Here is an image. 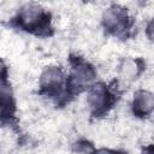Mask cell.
Instances as JSON below:
<instances>
[{"label": "cell", "mask_w": 154, "mask_h": 154, "mask_svg": "<svg viewBox=\"0 0 154 154\" xmlns=\"http://www.w3.org/2000/svg\"><path fill=\"white\" fill-rule=\"evenodd\" d=\"M144 32H146L148 40L152 41L153 40V20L152 19H149V22L147 23V25L144 28Z\"/></svg>", "instance_id": "cell-12"}, {"label": "cell", "mask_w": 154, "mask_h": 154, "mask_svg": "<svg viewBox=\"0 0 154 154\" xmlns=\"http://www.w3.org/2000/svg\"><path fill=\"white\" fill-rule=\"evenodd\" d=\"M69 71L66 73L65 95L67 105L72 102L81 94L87 90L97 81V69L83 55L70 53L67 57Z\"/></svg>", "instance_id": "cell-2"}, {"label": "cell", "mask_w": 154, "mask_h": 154, "mask_svg": "<svg viewBox=\"0 0 154 154\" xmlns=\"http://www.w3.org/2000/svg\"><path fill=\"white\" fill-rule=\"evenodd\" d=\"M124 89L116 79L112 82L96 81L87 90V107L91 119L99 120L111 113L118 103Z\"/></svg>", "instance_id": "cell-3"}, {"label": "cell", "mask_w": 154, "mask_h": 154, "mask_svg": "<svg viewBox=\"0 0 154 154\" xmlns=\"http://www.w3.org/2000/svg\"><path fill=\"white\" fill-rule=\"evenodd\" d=\"M131 113L135 118L146 120L149 119L154 111V95L148 89H137L131 99L130 103Z\"/></svg>", "instance_id": "cell-8"}, {"label": "cell", "mask_w": 154, "mask_h": 154, "mask_svg": "<svg viewBox=\"0 0 154 154\" xmlns=\"http://www.w3.org/2000/svg\"><path fill=\"white\" fill-rule=\"evenodd\" d=\"M10 78V67L4 60V58L0 57V79H7Z\"/></svg>", "instance_id": "cell-11"}, {"label": "cell", "mask_w": 154, "mask_h": 154, "mask_svg": "<svg viewBox=\"0 0 154 154\" xmlns=\"http://www.w3.org/2000/svg\"><path fill=\"white\" fill-rule=\"evenodd\" d=\"M146 60L141 57L124 58L118 66V78L114 79L124 89V87L137 81L143 75V72L146 71Z\"/></svg>", "instance_id": "cell-7"}, {"label": "cell", "mask_w": 154, "mask_h": 154, "mask_svg": "<svg viewBox=\"0 0 154 154\" xmlns=\"http://www.w3.org/2000/svg\"><path fill=\"white\" fill-rule=\"evenodd\" d=\"M101 28L107 36L126 41L135 35L136 20L130 10L120 4L108 5L101 14Z\"/></svg>", "instance_id": "cell-4"}, {"label": "cell", "mask_w": 154, "mask_h": 154, "mask_svg": "<svg viewBox=\"0 0 154 154\" xmlns=\"http://www.w3.org/2000/svg\"><path fill=\"white\" fill-rule=\"evenodd\" d=\"M91 154H128L126 150L123 149H117V148H109V147H100L96 148L91 152Z\"/></svg>", "instance_id": "cell-10"}, {"label": "cell", "mask_w": 154, "mask_h": 154, "mask_svg": "<svg viewBox=\"0 0 154 154\" xmlns=\"http://www.w3.org/2000/svg\"><path fill=\"white\" fill-rule=\"evenodd\" d=\"M8 26L38 38H48L55 34L52 12L38 2L22 4L8 19Z\"/></svg>", "instance_id": "cell-1"}, {"label": "cell", "mask_w": 154, "mask_h": 154, "mask_svg": "<svg viewBox=\"0 0 154 154\" xmlns=\"http://www.w3.org/2000/svg\"><path fill=\"white\" fill-rule=\"evenodd\" d=\"M66 72L63 66L57 64L46 65L38 76L37 93L40 96L48 99L57 107L67 106L65 95Z\"/></svg>", "instance_id": "cell-5"}, {"label": "cell", "mask_w": 154, "mask_h": 154, "mask_svg": "<svg viewBox=\"0 0 154 154\" xmlns=\"http://www.w3.org/2000/svg\"><path fill=\"white\" fill-rule=\"evenodd\" d=\"M17 99L10 78L0 79V124L12 129L17 128Z\"/></svg>", "instance_id": "cell-6"}, {"label": "cell", "mask_w": 154, "mask_h": 154, "mask_svg": "<svg viewBox=\"0 0 154 154\" xmlns=\"http://www.w3.org/2000/svg\"><path fill=\"white\" fill-rule=\"evenodd\" d=\"M140 154H154V149H153V144L152 143H148L146 146H143L141 148V152Z\"/></svg>", "instance_id": "cell-13"}, {"label": "cell", "mask_w": 154, "mask_h": 154, "mask_svg": "<svg viewBox=\"0 0 154 154\" xmlns=\"http://www.w3.org/2000/svg\"><path fill=\"white\" fill-rule=\"evenodd\" d=\"M95 149V146L91 141L88 138H78L72 144V153L73 154H91V152Z\"/></svg>", "instance_id": "cell-9"}]
</instances>
